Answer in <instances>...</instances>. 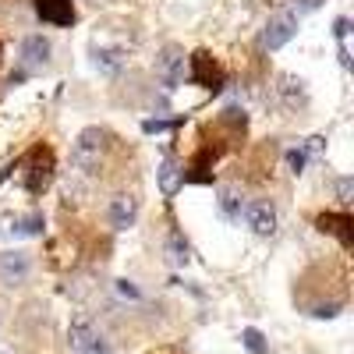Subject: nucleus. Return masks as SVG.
Masks as SVG:
<instances>
[{
  "label": "nucleus",
  "instance_id": "f257e3e1",
  "mask_svg": "<svg viewBox=\"0 0 354 354\" xmlns=\"http://www.w3.org/2000/svg\"><path fill=\"white\" fill-rule=\"evenodd\" d=\"M106 156V131L103 128H82L71 145V167L85 177H96Z\"/></svg>",
  "mask_w": 354,
  "mask_h": 354
},
{
  "label": "nucleus",
  "instance_id": "f03ea898",
  "mask_svg": "<svg viewBox=\"0 0 354 354\" xmlns=\"http://www.w3.org/2000/svg\"><path fill=\"white\" fill-rule=\"evenodd\" d=\"M68 344L75 354H110V344L106 337L96 330V322L88 312H78L71 315V326H68Z\"/></svg>",
  "mask_w": 354,
  "mask_h": 354
},
{
  "label": "nucleus",
  "instance_id": "7ed1b4c3",
  "mask_svg": "<svg viewBox=\"0 0 354 354\" xmlns=\"http://www.w3.org/2000/svg\"><path fill=\"white\" fill-rule=\"evenodd\" d=\"M185 50L177 46V43H167L160 53H156V78H160V85L163 88H177L181 85V78H185Z\"/></svg>",
  "mask_w": 354,
  "mask_h": 354
},
{
  "label": "nucleus",
  "instance_id": "20e7f679",
  "mask_svg": "<svg viewBox=\"0 0 354 354\" xmlns=\"http://www.w3.org/2000/svg\"><path fill=\"white\" fill-rule=\"evenodd\" d=\"M241 216H245V223L259 234V238H270V234H277V223H280L277 205H273L270 198H252V202H245Z\"/></svg>",
  "mask_w": 354,
  "mask_h": 354
},
{
  "label": "nucleus",
  "instance_id": "39448f33",
  "mask_svg": "<svg viewBox=\"0 0 354 354\" xmlns=\"http://www.w3.org/2000/svg\"><path fill=\"white\" fill-rule=\"evenodd\" d=\"M294 36H298V15H294V11H280V15H273L270 21H266V28H262V46H266V50H280V46H287Z\"/></svg>",
  "mask_w": 354,
  "mask_h": 354
},
{
  "label": "nucleus",
  "instance_id": "423d86ee",
  "mask_svg": "<svg viewBox=\"0 0 354 354\" xmlns=\"http://www.w3.org/2000/svg\"><path fill=\"white\" fill-rule=\"evenodd\" d=\"M188 64H192V82H195V85L213 88V93H220V88H223V68H220L205 50L192 53V57H188Z\"/></svg>",
  "mask_w": 354,
  "mask_h": 354
},
{
  "label": "nucleus",
  "instance_id": "0eeeda50",
  "mask_svg": "<svg viewBox=\"0 0 354 354\" xmlns=\"http://www.w3.org/2000/svg\"><path fill=\"white\" fill-rule=\"evenodd\" d=\"M106 216H110V227H113V230H128V227H135V220H138V198H135L131 192L113 195Z\"/></svg>",
  "mask_w": 354,
  "mask_h": 354
},
{
  "label": "nucleus",
  "instance_id": "6e6552de",
  "mask_svg": "<svg viewBox=\"0 0 354 354\" xmlns=\"http://www.w3.org/2000/svg\"><path fill=\"white\" fill-rule=\"evenodd\" d=\"M28 273H32V259L25 252H0V283L4 287L25 283Z\"/></svg>",
  "mask_w": 354,
  "mask_h": 354
},
{
  "label": "nucleus",
  "instance_id": "1a4fd4ad",
  "mask_svg": "<svg viewBox=\"0 0 354 354\" xmlns=\"http://www.w3.org/2000/svg\"><path fill=\"white\" fill-rule=\"evenodd\" d=\"M50 181H53V156H50V149H46V153H36L32 163H28V170H25V188L32 192V195H43V192L50 188Z\"/></svg>",
  "mask_w": 354,
  "mask_h": 354
},
{
  "label": "nucleus",
  "instance_id": "9d476101",
  "mask_svg": "<svg viewBox=\"0 0 354 354\" xmlns=\"http://www.w3.org/2000/svg\"><path fill=\"white\" fill-rule=\"evenodd\" d=\"M50 64V39L46 36H25L21 43V68L25 71H43Z\"/></svg>",
  "mask_w": 354,
  "mask_h": 354
},
{
  "label": "nucleus",
  "instance_id": "9b49d317",
  "mask_svg": "<svg viewBox=\"0 0 354 354\" xmlns=\"http://www.w3.org/2000/svg\"><path fill=\"white\" fill-rule=\"evenodd\" d=\"M315 227L322 230V234H333V238H340V245L344 248H351L354 245V220L347 216V213H322L319 220H315Z\"/></svg>",
  "mask_w": 354,
  "mask_h": 354
},
{
  "label": "nucleus",
  "instance_id": "f8f14e48",
  "mask_svg": "<svg viewBox=\"0 0 354 354\" xmlns=\"http://www.w3.org/2000/svg\"><path fill=\"white\" fill-rule=\"evenodd\" d=\"M36 11H39V18L50 21V25H71V21H75L71 0H36Z\"/></svg>",
  "mask_w": 354,
  "mask_h": 354
},
{
  "label": "nucleus",
  "instance_id": "ddd939ff",
  "mask_svg": "<svg viewBox=\"0 0 354 354\" xmlns=\"http://www.w3.org/2000/svg\"><path fill=\"white\" fill-rule=\"evenodd\" d=\"M216 209H220L223 220L238 223V220H241V209H245V195H241L238 188H220V195H216Z\"/></svg>",
  "mask_w": 354,
  "mask_h": 354
},
{
  "label": "nucleus",
  "instance_id": "4468645a",
  "mask_svg": "<svg viewBox=\"0 0 354 354\" xmlns=\"http://www.w3.org/2000/svg\"><path fill=\"white\" fill-rule=\"evenodd\" d=\"M156 181H160V192L167 198H174L177 192H181V185H185V170H177L174 160H163L160 170H156Z\"/></svg>",
  "mask_w": 354,
  "mask_h": 354
},
{
  "label": "nucleus",
  "instance_id": "2eb2a0df",
  "mask_svg": "<svg viewBox=\"0 0 354 354\" xmlns=\"http://www.w3.org/2000/svg\"><path fill=\"white\" fill-rule=\"evenodd\" d=\"M93 64L103 75H117L124 68V50L121 46H100V50H93Z\"/></svg>",
  "mask_w": 354,
  "mask_h": 354
},
{
  "label": "nucleus",
  "instance_id": "dca6fc26",
  "mask_svg": "<svg viewBox=\"0 0 354 354\" xmlns=\"http://www.w3.org/2000/svg\"><path fill=\"white\" fill-rule=\"evenodd\" d=\"M43 227H46L43 213H28V216H18V220L8 227V234H11V238H39Z\"/></svg>",
  "mask_w": 354,
  "mask_h": 354
},
{
  "label": "nucleus",
  "instance_id": "f3484780",
  "mask_svg": "<svg viewBox=\"0 0 354 354\" xmlns=\"http://www.w3.org/2000/svg\"><path fill=\"white\" fill-rule=\"evenodd\" d=\"M280 96H283V103L287 106H298V103H305V82L301 78H294V75H280Z\"/></svg>",
  "mask_w": 354,
  "mask_h": 354
},
{
  "label": "nucleus",
  "instance_id": "a211bd4d",
  "mask_svg": "<svg viewBox=\"0 0 354 354\" xmlns=\"http://www.w3.org/2000/svg\"><path fill=\"white\" fill-rule=\"evenodd\" d=\"M167 262L170 266H188L192 262V248H188V241L181 238V234H170L167 238Z\"/></svg>",
  "mask_w": 354,
  "mask_h": 354
},
{
  "label": "nucleus",
  "instance_id": "6ab92c4d",
  "mask_svg": "<svg viewBox=\"0 0 354 354\" xmlns=\"http://www.w3.org/2000/svg\"><path fill=\"white\" fill-rule=\"evenodd\" d=\"M241 344H245V347H248L252 354H266V351H270V344H266V337H262L259 330H252V326H248V330L241 333Z\"/></svg>",
  "mask_w": 354,
  "mask_h": 354
},
{
  "label": "nucleus",
  "instance_id": "aec40b11",
  "mask_svg": "<svg viewBox=\"0 0 354 354\" xmlns=\"http://www.w3.org/2000/svg\"><path fill=\"white\" fill-rule=\"evenodd\" d=\"M283 163H287V174H301L305 163H308V153L305 149H287L283 153Z\"/></svg>",
  "mask_w": 354,
  "mask_h": 354
},
{
  "label": "nucleus",
  "instance_id": "412c9836",
  "mask_svg": "<svg viewBox=\"0 0 354 354\" xmlns=\"http://www.w3.org/2000/svg\"><path fill=\"white\" fill-rule=\"evenodd\" d=\"M337 198H340V205H351V198H354V177H337Z\"/></svg>",
  "mask_w": 354,
  "mask_h": 354
},
{
  "label": "nucleus",
  "instance_id": "4be33fe9",
  "mask_svg": "<svg viewBox=\"0 0 354 354\" xmlns=\"http://www.w3.org/2000/svg\"><path fill=\"white\" fill-rule=\"evenodd\" d=\"M64 202H68V205H78V202H82V185H78V181H68V185H64Z\"/></svg>",
  "mask_w": 354,
  "mask_h": 354
},
{
  "label": "nucleus",
  "instance_id": "5701e85b",
  "mask_svg": "<svg viewBox=\"0 0 354 354\" xmlns=\"http://www.w3.org/2000/svg\"><path fill=\"white\" fill-rule=\"evenodd\" d=\"M312 315H315V319H337V315H340V305H337V301H333V305H319Z\"/></svg>",
  "mask_w": 354,
  "mask_h": 354
},
{
  "label": "nucleus",
  "instance_id": "b1692460",
  "mask_svg": "<svg viewBox=\"0 0 354 354\" xmlns=\"http://www.w3.org/2000/svg\"><path fill=\"white\" fill-rule=\"evenodd\" d=\"M177 121H145L142 124V131H149V135H156V131H167V128H174Z\"/></svg>",
  "mask_w": 354,
  "mask_h": 354
},
{
  "label": "nucleus",
  "instance_id": "393cba45",
  "mask_svg": "<svg viewBox=\"0 0 354 354\" xmlns=\"http://www.w3.org/2000/svg\"><path fill=\"white\" fill-rule=\"evenodd\" d=\"M322 145H326V138H322V135H312L308 145H305V153H322Z\"/></svg>",
  "mask_w": 354,
  "mask_h": 354
},
{
  "label": "nucleus",
  "instance_id": "a878e982",
  "mask_svg": "<svg viewBox=\"0 0 354 354\" xmlns=\"http://www.w3.org/2000/svg\"><path fill=\"white\" fill-rule=\"evenodd\" d=\"M333 32H337V39L344 43V36L351 32V21H347V18H337V25H333Z\"/></svg>",
  "mask_w": 354,
  "mask_h": 354
},
{
  "label": "nucleus",
  "instance_id": "bb28decb",
  "mask_svg": "<svg viewBox=\"0 0 354 354\" xmlns=\"http://www.w3.org/2000/svg\"><path fill=\"white\" fill-rule=\"evenodd\" d=\"M117 290H121L124 298H138V287H131L128 280H117Z\"/></svg>",
  "mask_w": 354,
  "mask_h": 354
},
{
  "label": "nucleus",
  "instance_id": "cd10ccee",
  "mask_svg": "<svg viewBox=\"0 0 354 354\" xmlns=\"http://www.w3.org/2000/svg\"><path fill=\"white\" fill-rule=\"evenodd\" d=\"M319 4H322V0H298V8H301V11H315Z\"/></svg>",
  "mask_w": 354,
  "mask_h": 354
}]
</instances>
